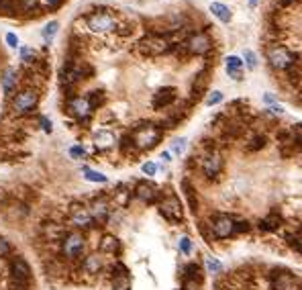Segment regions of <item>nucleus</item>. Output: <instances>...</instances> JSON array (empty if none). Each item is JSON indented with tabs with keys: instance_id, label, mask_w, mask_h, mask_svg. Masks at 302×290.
<instances>
[{
	"instance_id": "nucleus-20",
	"label": "nucleus",
	"mask_w": 302,
	"mask_h": 290,
	"mask_svg": "<svg viewBox=\"0 0 302 290\" xmlns=\"http://www.w3.org/2000/svg\"><path fill=\"white\" fill-rule=\"evenodd\" d=\"M114 143H116V137H114L112 131H108V129H100L98 133H94V145H96V150H98V152H106V150H110Z\"/></svg>"
},
{
	"instance_id": "nucleus-33",
	"label": "nucleus",
	"mask_w": 302,
	"mask_h": 290,
	"mask_svg": "<svg viewBox=\"0 0 302 290\" xmlns=\"http://www.w3.org/2000/svg\"><path fill=\"white\" fill-rule=\"evenodd\" d=\"M84 178H86L88 182H98V184H104V182L108 180L104 174H100V172H96V170H90V168H84Z\"/></svg>"
},
{
	"instance_id": "nucleus-14",
	"label": "nucleus",
	"mask_w": 302,
	"mask_h": 290,
	"mask_svg": "<svg viewBox=\"0 0 302 290\" xmlns=\"http://www.w3.org/2000/svg\"><path fill=\"white\" fill-rule=\"evenodd\" d=\"M68 110H70V114L76 117L78 121H88L90 114H92V106H90V102H88L86 96H74V98H70Z\"/></svg>"
},
{
	"instance_id": "nucleus-31",
	"label": "nucleus",
	"mask_w": 302,
	"mask_h": 290,
	"mask_svg": "<svg viewBox=\"0 0 302 290\" xmlns=\"http://www.w3.org/2000/svg\"><path fill=\"white\" fill-rule=\"evenodd\" d=\"M184 280H202V272L198 264H188L184 268Z\"/></svg>"
},
{
	"instance_id": "nucleus-15",
	"label": "nucleus",
	"mask_w": 302,
	"mask_h": 290,
	"mask_svg": "<svg viewBox=\"0 0 302 290\" xmlns=\"http://www.w3.org/2000/svg\"><path fill=\"white\" fill-rule=\"evenodd\" d=\"M0 86L7 98H13L17 94V86H19V70L15 68H5L3 76H0Z\"/></svg>"
},
{
	"instance_id": "nucleus-9",
	"label": "nucleus",
	"mask_w": 302,
	"mask_h": 290,
	"mask_svg": "<svg viewBox=\"0 0 302 290\" xmlns=\"http://www.w3.org/2000/svg\"><path fill=\"white\" fill-rule=\"evenodd\" d=\"M184 49H186L188 55H206V53L213 49V39H210L208 33H204V31L192 33V35L184 41Z\"/></svg>"
},
{
	"instance_id": "nucleus-42",
	"label": "nucleus",
	"mask_w": 302,
	"mask_h": 290,
	"mask_svg": "<svg viewBox=\"0 0 302 290\" xmlns=\"http://www.w3.org/2000/svg\"><path fill=\"white\" fill-rule=\"evenodd\" d=\"M221 100H223V92H219V90H213V92L206 96L204 104H206V106H215V104H219Z\"/></svg>"
},
{
	"instance_id": "nucleus-32",
	"label": "nucleus",
	"mask_w": 302,
	"mask_h": 290,
	"mask_svg": "<svg viewBox=\"0 0 302 290\" xmlns=\"http://www.w3.org/2000/svg\"><path fill=\"white\" fill-rule=\"evenodd\" d=\"M64 5V0H39V9H41V13H55L59 7Z\"/></svg>"
},
{
	"instance_id": "nucleus-30",
	"label": "nucleus",
	"mask_w": 302,
	"mask_h": 290,
	"mask_svg": "<svg viewBox=\"0 0 302 290\" xmlns=\"http://www.w3.org/2000/svg\"><path fill=\"white\" fill-rule=\"evenodd\" d=\"M86 98H88V102H90L92 110H94V108H100V106L104 104V100H106V96H104V92H102V90H92Z\"/></svg>"
},
{
	"instance_id": "nucleus-52",
	"label": "nucleus",
	"mask_w": 302,
	"mask_h": 290,
	"mask_svg": "<svg viewBox=\"0 0 302 290\" xmlns=\"http://www.w3.org/2000/svg\"><path fill=\"white\" fill-rule=\"evenodd\" d=\"M170 156H172L170 152H164V154H162V160H164V162H170V160H172Z\"/></svg>"
},
{
	"instance_id": "nucleus-41",
	"label": "nucleus",
	"mask_w": 302,
	"mask_h": 290,
	"mask_svg": "<svg viewBox=\"0 0 302 290\" xmlns=\"http://www.w3.org/2000/svg\"><path fill=\"white\" fill-rule=\"evenodd\" d=\"M243 57H245V60H243V64H245L249 70H255V68H257V57H255V53H253V51H249V49H247V51L243 53Z\"/></svg>"
},
{
	"instance_id": "nucleus-6",
	"label": "nucleus",
	"mask_w": 302,
	"mask_h": 290,
	"mask_svg": "<svg viewBox=\"0 0 302 290\" xmlns=\"http://www.w3.org/2000/svg\"><path fill=\"white\" fill-rule=\"evenodd\" d=\"M298 62V55L294 53V51H290L288 47H284V45H276V47H271L269 51H267V64L274 68V70H284V72H288L294 64Z\"/></svg>"
},
{
	"instance_id": "nucleus-36",
	"label": "nucleus",
	"mask_w": 302,
	"mask_h": 290,
	"mask_svg": "<svg viewBox=\"0 0 302 290\" xmlns=\"http://www.w3.org/2000/svg\"><path fill=\"white\" fill-rule=\"evenodd\" d=\"M204 266H206V272H210V274H219V272H223V264H221L219 259L210 257V255L204 257Z\"/></svg>"
},
{
	"instance_id": "nucleus-44",
	"label": "nucleus",
	"mask_w": 302,
	"mask_h": 290,
	"mask_svg": "<svg viewBox=\"0 0 302 290\" xmlns=\"http://www.w3.org/2000/svg\"><path fill=\"white\" fill-rule=\"evenodd\" d=\"M11 251H13V247H11L9 239L0 237V257H7V255H11Z\"/></svg>"
},
{
	"instance_id": "nucleus-19",
	"label": "nucleus",
	"mask_w": 302,
	"mask_h": 290,
	"mask_svg": "<svg viewBox=\"0 0 302 290\" xmlns=\"http://www.w3.org/2000/svg\"><path fill=\"white\" fill-rule=\"evenodd\" d=\"M17 11H19V17L35 19L41 15L39 0H17Z\"/></svg>"
},
{
	"instance_id": "nucleus-2",
	"label": "nucleus",
	"mask_w": 302,
	"mask_h": 290,
	"mask_svg": "<svg viewBox=\"0 0 302 290\" xmlns=\"http://www.w3.org/2000/svg\"><path fill=\"white\" fill-rule=\"evenodd\" d=\"M174 49V41L164 33H149L139 39L137 51L143 57H162Z\"/></svg>"
},
{
	"instance_id": "nucleus-29",
	"label": "nucleus",
	"mask_w": 302,
	"mask_h": 290,
	"mask_svg": "<svg viewBox=\"0 0 302 290\" xmlns=\"http://www.w3.org/2000/svg\"><path fill=\"white\" fill-rule=\"evenodd\" d=\"M21 60H23V64H27V66H35L39 60H37V51H35V47H31V45H25V47H21Z\"/></svg>"
},
{
	"instance_id": "nucleus-11",
	"label": "nucleus",
	"mask_w": 302,
	"mask_h": 290,
	"mask_svg": "<svg viewBox=\"0 0 302 290\" xmlns=\"http://www.w3.org/2000/svg\"><path fill=\"white\" fill-rule=\"evenodd\" d=\"M223 164H225V162H223L221 152L208 150V152L204 154L202 162H200V168H202V174H204L206 178L215 180V178H219V174L223 172Z\"/></svg>"
},
{
	"instance_id": "nucleus-13",
	"label": "nucleus",
	"mask_w": 302,
	"mask_h": 290,
	"mask_svg": "<svg viewBox=\"0 0 302 290\" xmlns=\"http://www.w3.org/2000/svg\"><path fill=\"white\" fill-rule=\"evenodd\" d=\"M133 194H135L139 200L147 202V205H151V202H158V200L162 198V190H160V188H158L154 182H147V180H141V182H137V186H135Z\"/></svg>"
},
{
	"instance_id": "nucleus-34",
	"label": "nucleus",
	"mask_w": 302,
	"mask_h": 290,
	"mask_svg": "<svg viewBox=\"0 0 302 290\" xmlns=\"http://www.w3.org/2000/svg\"><path fill=\"white\" fill-rule=\"evenodd\" d=\"M129 198H131V190H127V188H123V186L114 192V202H116L118 207H127V205H129Z\"/></svg>"
},
{
	"instance_id": "nucleus-43",
	"label": "nucleus",
	"mask_w": 302,
	"mask_h": 290,
	"mask_svg": "<svg viewBox=\"0 0 302 290\" xmlns=\"http://www.w3.org/2000/svg\"><path fill=\"white\" fill-rule=\"evenodd\" d=\"M70 156L74 160H84L86 158V150L82 148V145H74V148H70Z\"/></svg>"
},
{
	"instance_id": "nucleus-23",
	"label": "nucleus",
	"mask_w": 302,
	"mask_h": 290,
	"mask_svg": "<svg viewBox=\"0 0 302 290\" xmlns=\"http://www.w3.org/2000/svg\"><path fill=\"white\" fill-rule=\"evenodd\" d=\"M100 251L108 253V255H116V253H120V241L114 235H104L100 239Z\"/></svg>"
},
{
	"instance_id": "nucleus-25",
	"label": "nucleus",
	"mask_w": 302,
	"mask_h": 290,
	"mask_svg": "<svg viewBox=\"0 0 302 290\" xmlns=\"http://www.w3.org/2000/svg\"><path fill=\"white\" fill-rule=\"evenodd\" d=\"M210 13H213L221 23H231V19H233L231 9H229L227 5H223V3H213V5H210Z\"/></svg>"
},
{
	"instance_id": "nucleus-46",
	"label": "nucleus",
	"mask_w": 302,
	"mask_h": 290,
	"mask_svg": "<svg viewBox=\"0 0 302 290\" xmlns=\"http://www.w3.org/2000/svg\"><path fill=\"white\" fill-rule=\"evenodd\" d=\"M141 170H143L145 176H156V172H158V164H156V162H145Z\"/></svg>"
},
{
	"instance_id": "nucleus-17",
	"label": "nucleus",
	"mask_w": 302,
	"mask_h": 290,
	"mask_svg": "<svg viewBox=\"0 0 302 290\" xmlns=\"http://www.w3.org/2000/svg\"><path fill=\"white\" fill-rule=\"evenodd\" d=\"M88 211H90L94 223H106L108 221V215H110V205H108L106 198L100 196V198H94L92 200V205L88 207Z\"/></svg>"
},
{
	"instance_id": "nucleus-1",
	"label": "nucleus",
	"mask_w": 302,
	"mask_h": 290,
	"mask_svg": "<svg viewBox=\"0 0 302 290\" xmlns=\"http://www.w3.org/2000/svg\"><path fill=\"white\" fill-rule=\"evenodd\" d=\"M131 141L135 145L137 152H149L154 150L156 145L162 141L164 137V127L156 125V123H141L131 131Z\"/></svg>"
},
{
	"instance_id": "nucleus-21",
	"label": "nucleus",
	"mask_w": 302,
	"mask_h": 290,
	"mask_svg": "<svg viewBox=\"0 0 302 290\" xmlns=\"http://www.w3.org/2000/svg\"><path fill=\"white\" fill-rule=\"evenodd\" d=\"M243 60L237 57V55H229L225 57V68H227V74L231 80H243Z\"/></svg>"
},
{
	"instance_id": "nucleus-51",
	"label": "nucleus",
	"mask_w": 302,
	"mask_h": 290,
	"mask_svg": "<svg viewBox=\"0 0 302 290\" xmlns=\"http://www.w3.org/2000/svg\"><path fill=\"white\" fill-rule=\"evenodd\" d=\"M263 102L265 104H276V96L274 94H263Z\"/></svg>"
},
{
	"instance_id": "nucleus-45",
	"label": "nucleus",
	"mask_w": 302,
	"mask_h": 290,
	"mask_svg": "<svg viewBox=\"0 0 302 290\" xmlns=\"http://www.w3.org/2000/svg\"><path fill=\"white\" fill-rule=\"evenodd\" d=\"M180 251L184 255H190V251H192V239L190 237H182L180 239Z\"/></svg>"
},
{
	"instance_id": "nucleus-3",
	"label": "nucleus",
	"mask_w": 302,
	"mask_h": 290,
	"mask_svg": "<svg viewBox=\"0 0 302 290\" xmlns=\"http://www.w3.org/2000/svg\"><path fill=\"white\" fill-rule=\"evenodd\" d=\"M37 104H39V88H37V86H25V88H21V90L13 96V100H11V110H13L15 114H19V117H25V114L35 112Z\"/></svg>"
},
{
	"instance_id": "nucleus-16",
	"label": "nucleus",
	"mask_w": 302,
	"mask_h": 290,
	"mask_svg": "<svg viewBox=\"0 0 302 290\" xmlns=\"http://www.w3.org/2000/svg\"><path fill=\"white\" fill-rule=\"evenodd\" d=\"M70 221H72V225H76L78 229H90L92 225H94V219H92V215H90V211L88 209H84V207H80V205H74L72 207V211H70Z\"/></svg>"
},
{
	"instance_id": "nucleus-54",
	"label": "nucleus",
	"mask_w": 302,
	"mask_h": 290,
	"mask_svg": "<svg viewBox=\"0 0 302 290\" xmlns=\"http://www.w3.org/2000/svg\"><path fill=\"white\" fill-rule=\"evenodd\" d=\"M114 290H129V286H114Z\"/></svg>"
},
{
	"instance_id": "nucleus-18",
	"label": "nucleus",
	"mask_w": 302,
	"mask_h": 290,
	"mask_svg": "<svg viewBox=\"0 0 302 290\" xmlns=\"http://www.w3.org/2000/svg\"><path fill=\"white\" fill-rule=\"evenodd\" d=\"M174 100H176V88L174 86H164V88H160L154 94V100H151V104H154L156 110H162V108L170 106Z\"/></svg>"
},
{
	"instance_id": "nucleus-50",
	"label": "nucleus",
	"mask_w": 302,
	"mask_h": 290,
	"mask_svg": "<svg viewBox=\"0 0 302 290\" xmlns=\"http://www.w3.org/2000/svg\"><path fill=\"white\" fill-rule=\"evenodd\" d=\"M267 112H271V114H278V117H282L284 114V108L276 102V104H267Z\"/></svg>"
},
{
	"instance_id": "nucleus-5",
	"label": "nucleus",
	"mask_w": 302,
	"mask_h": 290,
	"mask_svg": "<svg viewBox=\"0 0 302 290\" xmlns=\"http://www.w3.org/2000/svg\"><path fill=\"white\" fill-rule=\"evenodd\" d=\"M158 209H160L162 217L168 219L170 223H182L184 221V207L174 192L162 194V198L158 200Z\"/></svg>"
},
{
	"instance_id": "nucleus-7",
	"label": "nucleus",
	"mask_w": 302,
	"mask_h": 290,
	"mask_svg": "<svg viewBox=\"0 0 302 290\" xmlns=\"http://www.w3.org/2000/svg\"><path fill=\"white\" fill-rule=\"evenodd\" d=\"M11 272H13V282L17 284V290H27L31 284V266L23 255H15L11 259Z\"/></svg>"
},
{
	"instance_id": "nucleus-38",
	"label": "nucleus",
	"mask_w": 302,
	"mask_h": 290,
	"mask_svg": "<svg viewBox=\"0 0 302 290\" xmlns=\"http://www.w3.org/2000/svg\"><path fill=\"white\" fill-rule=\"evenodd\" d=\"M186 152V139L184 137H180V139H174V143H172V154H176V156H182Z\"/></svg>"
},
{
	"instance_id": "nucleus-53",
	"label": "nucleus",
	"mask_w": 302,
	"mask_h": 290,
	"mask_svg": "<svg viewBox=\"0 0 302 290\" xmlns=\"http://www.w3.org/2000/svg\"><path fill=\"white\" fill-rule=\"evenodd\" d=\"M247 3H249V7H251V9H253V7H255V5H257V0H247Z\"/></svg>"
},
{
	"instance_id": "nucleus-4",
	"label": "nucleus",
	"mask_w": 302,
	"mask_h": 290,
	"mask_svg": "<svg viewBox=\"0 0 302 290\" xmlns=\"http://www.w3.org/2000/svg\"><path fill=\"white\" fill-rule=\"evenodd\" d=\"M84 21H86V27H88L92 33H98V35L116 31V27H118L114 15L108 13V11H104V9H96V11L88 13Z\"/></svg>"
},
{
	"instance_id": "nucleus-49",
	"label": "nucleus",
	"mask_w": 302,
	"mask_h": 290,
	"mask_svg": "<svg viewBox=\"0 0 302 290\" xmlns=\"http://www.w3.org/2000/svg\"><path fill=\"white\" fill-rule=\"evenodd\" d=\"M290 245L298 251V253H302V235H298V237H292L290 239Z\"/></svg>"
},
{
	"instance_id": "nucleus-22",
	"label": "nucleus",
	"mask_w": 302,
	"mask_h": 290,
	"mask_svg": "<svg viewBox=\"0 0 302 290\" xmlns=\"http://www.w3.org/2000/svg\"><path fill=\"white\" fill-rule=\"evenodd\" d=\"M82 270H84L86 274H90V276L100 274V270H102V257H100L98 253H90V255H86V259L82 262Z\"/></svg>"
},
{
	"instance_id": "nucleus-10",
	"label": "nucleus",
	"mask_w": 302,
	"mask_h": 290,
	"mask_svg": "<svg viewBox=\"0 0 302 290\" xmlns=\"http://www.w3.org/2000/svg\"><path fill=\"white\" fill-rule=\"evenodd\" d=\"M208 227H210L215 239H229V237L235 235V219L229 217V215H223V213L215 215L210 219Z\"/></svg>"
},
{
	"instance_id": "nucleus-48",
	"label": "nucleus",
	"mask_w": 302,
	"mask_h": 290,
	"mask_svg": "<svg viewBox=\"0 0 302 290\" xmlns=\"http://www.w3.org/2000/svg\"><path fill=\"white\" fill-rule=\"evenodd\" d=\"M251 229V225L247 221H235V233H247Z\"/></svg>"
},
{
	"instance_id": "nucleus-24",
	"label": "nucleus",
	"mask_w": 302,
	"mask_h": 290,
	"mask_svg": "<svg viewBox=\"0 0 302 290\" xmlns=\"http://www.w3.org/2000/svg\"><path fill=\"white\" fill-rule=\"evenodd\" d=\"M206 84H208V72L202 70V72L196 74V78H194V82H192V98L198 100L200 94L206 90Z\"/></svg>"
},
{
	"instance_id": "nucleus-47",
	"label": "nucleus",
	"mask_w": 302,
	"mask_h": 290,
	"mask_svg": "<svg viewBox=\"0 0 302 290\" xmlns=\"http://www.w3.org/2000/svg\"><path fill=\"white\" fill-rule=\"evenodd\" d=\"M39 123H41V129H43L47 135H51V133H53V125H51V121H49L47 117H41V119H39Z\"/></svg>"
},
{
	"instance_id": "nucleus-8",
	"label": "nucleus",
	"mask_w": 302,
	"mask_h": 290,
	"mask_svg": "<svg viewBox=\"0 0 302 290\" xmlns=\"http://www.w3.org/2000/svg\"><path fill=\"white\" fill-rule=\"evenodd\" d=\"M84 247H86V237H84V233L78 231V229L66 233L64 239H62V251H64V255H66L68 259H76V257L82 253Z\"/></svg>"
},
{
	"instance_id": "nucleus-27",
	"label": "nucleus",
	"mask_w": 302,
	"mask_h": 290,
	"mask_svg": "<svg viewBox=\"0 0 302 290\" xmlns=\"http://www.w3.org/2000/svg\"><path fill=\"white\" fill-rule=\"evenodd\" d=\"M57 31H59V21H49V23L43 27V31H41V35H43V41L49 45V43L55 39Z\"/></svg>"
},
{
	"instance_id": "nucleus-12",
	"label": "nucleus",
	"mask_w": 302,
	"mask_h": 290,
	"mask_svg": "<svg viewBox=\"0 0 302 290\" xmlns=\"http://www.w3.org/2000/svg\"><path fill=\"white\" fill-rule=\"evenodd\" d=\"M271 288L274 290H300V282L290 270H278L271 274Z\"/></svg>"
},
{
	"instance_id": "nucleus-40",
	"label": "nucleus",
	"mask_w": 302,
	"mask_h": 290,
	"mask_svg": "<svg viewBox=\"0 0 302 290\" xmlns=\"http://www.w3.org/2000/svg\"><path fill=\"white\" fill-rule=\"evenodd\" d=\"M5 41H7V45H9L11 49L21 47V39H19V35H17V33H13V31H9V33L5 35Z\"/></svg>"
},
{
	"instance_id": "nucleus-28",
	"label": "nucleus",
	"mask_w": 302,
	"mask_h": 290,
	"mask_svg": "<svg viewBox=\"0 0 302 290\" xmlns=\"http://www.w3.org/2000/svg\"><path fill=\"white\" fill-rule=\"evenodd\" d=\"M182 188H184V194H186V198H188V205H190L192 213H196V211H198V198H196V192H194L192 184H190L188 180H182Z\"/></svg>"
},
{
	"instance_id": "nucleus-55",
	"label": "nucleus",
	"mask_w": 302,
	"mask_h": 290,
	"mask_svg": "<svg viewBox=\"0 0 302 290\" xmlns=\"http://www.w3.org/2000/svg\"><path fill=\"white\" fill-rule=\"evenodd\" d=\"M15 290H17V288H15Z\"/></svg>"
},
{
	"instance_id": "nucleus-37",
	"label": "nucleus",
	"mask_w": 302,
	"mask_h": 290,
	"mask_svg": "<svg viewBox=\"0 0 302 290\" xmlns=\"http://www.w3.org/2000/svg\"><path fill=\"white\" fill-rule=\"evenodd\" d=\"M247 148H249V152H259L261 148H265V137L263 135H253Z\"/></svg>"
},
{
	"instance_id": "nucleus-39",
	"label": "nucleus",
	"mask_w": 302,
	"mask_h": 290,
	"mask_svg": "<svg viewBox=\"0 0 302 290\" xmlns=\"http://www.w3.org/2000/svg\"><path fill=\"white\" fill-rule=\"evenodd\" d=\"M290 135H292V143H296V148H302V123H298L290 131Z\"/></svg>"
},
{
	"instance_id": "nucleus-35",
	"label": "nucleus",
	"mask_w": 302,
	"mask_h": 290,
	"mask_svg": "<svg viewBox=\"0 0 302 290\" xmlns=\"http://www.w3.org/2000/svg\"><path fill=\"white\" fill-rule=\"evenodd\" d=\"M288 80H290V82H300V80H302V60H298V62L288 70Z\"/></svg>"
},
{
	"instance_id": "nucleus-26",
	"label": "nucleus",
	"mask_w": 302,
	"mask_h": 290,
	"mask_svg": "<svg viewBox=\"0 0 302 290\" xmlns=\"http://www.w3.org/2000/svg\"><path fill=\"white\" fill-rule=\"evenodd\" d=\"M282 225H284V219H282L280 215L271 213V215H267V217L259 223V229H261V231H276V229H280Z\"/></svg>"
}]
</instances>
